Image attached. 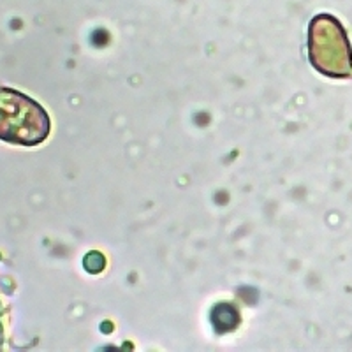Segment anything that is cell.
I'll return each mask as SVG.
<instances>
[{
	"label": "cell",
	"instance_id": "2",
	"mask_svg": "<svg viewBox=\"0 0 352 352\" xmlns=\"http://www.w3.org/2000/svg\"><path fill=\"white\" fill-rule=\"evenodd\" d=\"M50 118L32 99L14 90H0V138L34 146L46 140Z\"/></svg>",
	"mask_w": 352,
	"mask_h": 352
},
{
	"label": "cell",
	"instance_id": "3",
	"mask_svg": "<svg viewBox=\"0 0 352 352\" xmlns=\"http://www.w3.org/2000/svg\"><path fill=\"white\" fill-rule=\"evenodd\" d=\"M232 312H234V308L229 307V305H219V307L213 310V324L220 329V333H224L228 331V329L234 328L231 322H228V316Z\"/></svg>",
	"mask_w": 352,
	"mask_h": 352
},
{
	"label": "cell",
	"instance_id": "1",
	"mask_svg": "<svg viewBox=\"0 0 352 352\" xmlns=\"http://www.w3.org/2000/svg\"><path fill=\"white\" fill-rule=\"evenodd\" d=\"M308 56L328 78L352 76V50L347 32L331 14H317L308 27Z\"/></svg>",
	"mask_w": 352,
	"mask_h": 352
}]
</instances>
